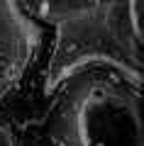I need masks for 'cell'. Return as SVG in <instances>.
I'll return each mask as SVG.
<instances>
[{
    "instance_id": "6da1fadb",
    "label": "cell",
    "mask_w": 144,
    "mask_h": 146,
    "mask_svg": "<svg viewBox=\"0 0 144 146\" xmlns=\"http://www.w3.org/2000/svg\"><path fill=\"white\" fill-rule=\"evenodd\" d=\"M81 146H142V122L134 102L110 90H93L78 110Z\"/></svg>"
},
{
    "instance_id": "7a4b0ae2",
    "label": "cell",
    "mask_w": 144,
    "mask_h": 146,
    "mask_svg": "<svg viewBox=\"0 0 144 146\" xmlns=\"http://www.w3.org/2000/svg\"><path fill=\"white\" fill-rule=\"evenodd\" d=\"M127 5H129L132 29L137 32V36H142V5H144V0H127Z\"/></svg>"
},
{
    "instance_id": "3957f363",
    "label": "cell",
    "mask_w": 144,
    "mask_h": 146,
    "mask_svg": "<svg viewBox=\"0 0 144 146\" xmlns=\"http://www.w3.org/2000/svg\"><path fill=\"white\" fill-rule=\"evenodd\" d=\"M0 146H15V139H12L10 129L0 124Z\"/></svg>"
}]
</instances>
